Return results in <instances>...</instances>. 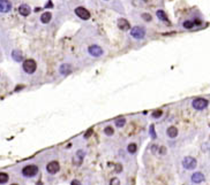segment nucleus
<instances>
[{"label":"nucleus","mask_w":210,"mask_h":185,"mask_svg":"<svg viewBox=\"0 0 210 185\" xmlns=\"http://www.w3.org/2000/svg\"><path fill=\"white\" fill-rule=\"evenodd\" d=\"M22 68L27 74H34V73L36 71V69H37V63H36L35 60L27 59V60L23 61Z\"/></svg>","instance_id":"obj_1"},{"label":"nucleus","mask_w":210,"mask_h":185,"mask_svg":"<svg viewBox=\"0 0 210 185\" xmlns=\"http://www.w3.org/2000/svg\"><path fill=\"white\" fill-rule=\"evenodd\" d=\"M38 174V167L35 164H28L22 169V175L24 177H34Z\"/></svg>","instance_id":"obj_2"},{"label":"nucleus","mask_w":210,"mask_h":185,"mask_svg":"<svg viewBox=\"0 0 210 185\" xmlns=\"http://www.w3.org/2000/svg\"><path fill=\"white\" fill-rule=\"evenodd\" d=\"M208 100L207 99H204V98H196L193 100V103H192V106H193V108L196 109V111H202L204 108H207V106H208Z\"/></svg>","instance_id":"obj_3"},{"label":"nucleus","mask_w":210,"mask_h":185,"mask_svg":"<svg viewBox=\"0 0 210 185\" xmlns=\"http://www.w3.org/2000/svg\"><path fill=\"white\" fill-rule=\"evenodd\" d=\"M196 160H195L193 156H185L184 159H182V167L185 168V169H187V170H193L195 169V167H196Z\"/></svg>","instance_id":"obj_4"},{"label":"nucleus","mask_w":210,"mask_h":185,"mask_svg":"<svg viewBox=\"0 0 210 185\" xmlns=\"http://www.w3.org/2000/svg\"><path fill=\"white\" fill-rule=\"evenodd\" d=\"M130 36L135 39H143L146 36V30L143 29L142 27L140 25H136L134 28H132L130 30Z\"/></svg>","instance_id":"obj_5"},{"label":"nucleus","mask_w":210,"mask_h":185,"mask_svg":"<svg viewBox=\"0 0 210 185\" xmlns=\"http://www.w3.org/2000/svg\"><path fill=\"white\" fill-rule=\"evenodd\" d=\"M60 170V164L58 161H51L46 164V171L51 175H54L57 174L58 171Z\"/></svg>","instance_id":"obj_6"},{"label":"nucleus","mask_w":210,"mask_h":185,"mask_svg":"<svg viewBox=\"0 0 210 185\" xmlns=\"http://www.w3.org/2000/svg\"><path fill=\"white\" fill-rule=\"evenodd\" d=\"M88 52H89V54L91 56L98 58V56L103 55V48L100 46H98V45H91V46H89V48H88Z\"/></svg>","instance_id":"obj_7"},{"label":"nucleus","mask_w":210,"mask_h":185,"mask_svg":"<svg viewBox=\"0 0 210 185\" xmlns=\"http://www.w3.org/2000/svg\"><path fill=\"white\" fill-rule=\"evenodd\" d=\"M75 14L81 20H89L90 19V13L84 7H76L75 8Z\"/></svg>","instance_id":"obj_8"},{"label":"nucleus","mask_w":210,"mask_h":185,"mask_svg":"<svg viewBox=\"0 0 210 185\" xmlns=\"http://www.w3.org/2000/svg\"><path fill=\"white\" fill-rule=\"evenodd\" d=\"M12 9V2L9 0H0V13H8Z\"/></svg>","instance_id":"obj_9"},{"label":"nucleus","mask_w":210,"mask_h":185,"mask_svg":"<svg viewBox=\"0 0 210 185\" xmlns=\"http://www.w3.org/2000/svg\"><path fill=\"white\" fill-rule=\"evenodd\" d=\"M190 179H192V182L193 183H195V184H200V183H203L204 182V175H203L202 172H194L193 175H192V177H190Z\"/></svg>","instance_id":"obj_10"},{"label":"nucleus","mask_w":210,"mask_h":185,"mask_svg":"<svg viewBox=\"0 0 210 185\" xmlns=\"http://www.w3.org/2000/svg\"><path fill=\"white\" fill-rule=\"evenodd\" d=\"M83 158H84V152H83L82 149H79L76 153H75V156L74 159H73V161L76 166H80L83 161Z\"/></svg>","instance_id":"obj_11"},{"label":"nucleus","mask_w":210,"mask_h":185,"mask_svg":"<svg viewBox=\"0 0 210 185\" xmlns=\"http://www.w3.org/2000/svg\"><path fill=\"white\" fill-rule=\"evenodd\" d=\"M118 28H119L120 30L126 31V30L130 29V24H129V22H128L127 20H125V19H119V20H118Z\"/></svg>","instance_id":"obj_12"},{"label":"nucleus","mask_w":210,"mask_h":185,"mask_svg":"<svg viewBox=\"0 0 210 185\" xmlns=\"http://www.w3.org/2000/svg\"><path fill=\"white\" fill-rule=\"evenodd\" d=\"M19 13L22 15V16H28L31 13V8L29 7V5H26L22 4L20 7H19Z\"/></svg>","instance_id":"obj_13"},{"label":"nucleus","mask_w":210,"mask_h":185,"mask_svg":"<svg viewBox=\"0 0 210 185\" xmlns=\"http://www.w3.org/2000/svg\"><path fill=\"white\" fill-rule=\"evenodd\" d=\"M51 19H52V14H51L50 12H44L43 14L40 15V22L44 23V24H47V23H50Z\"/></svg>","instance_id":"obj_14"},{"label":"nucleus","mask_w":210,"mask_h":185,"mask_svg":"<svg viewBox=\"0 0 210 185\" xmlns=\"http://www.w3.org/2000/svg\"><path fill=\"white\" fill-rule=\"evenodd\" d=\"M166 133H167V136H169L170 138H176V137L178 136V129L173 126H169L167 130H166Z\"/></svg>","instance_id":"obj_15"},{"label":"nucleus","mask_w":210,"mask_h":185,"mask_svg":"<svg viewBox=\"0 0 210 185\" xmlns=\"http://www.w3.org/2000/svg\"><path fill=\"white\" fill-rule=\"evenodd\" d=\"M59 71L61 75H68V74H70L72 68H70L69 65H66V63H65V65H61V66H60Z\"/></svg>","instance_id":"obj_16"},{"label":"nucleus","mask_w":210,"mask_h":185,"mask_svg":"<svg viewBox=\"0 0 210 185\" xmlns=\"http://www.w3.org/2000/svg\"><path fill=\"white\" fill-rule=\"evenodd\" d=\"M156 15H157V17L160 20V21H164V22H166V23H170L169 22V19H167V16H166V14L164 13V10H157L156 12Z\"/></svg>","instance_id":"obj_17"},{"label":"nucleus","mask_w":210,"mask_h":185,"mask_svg":"<svg viewBox=\"0 0 210 185\" xmlns=\"http://www.w3.org/2000/svg\"><path fill=\"white\" fill-rule=\"evenodd\" d=\"M12 58H13L15 61H17V62H20V61L23 60L22 53L20 52V51H16V50H14V51L12 52Z\"/></svg>","instance_id":"obj_18"},{"label":"nucleus","mask_w":210,"mask_h":185,"mask_svg":"<svg viewBox=\"0 0 210 185\" xmlns=\"http://www.w3.org/2000/svg\"><path fill=\"white\" fill-rule=\"evenodd\" d=\"M127 151L128 153H130V154H134L135 152L137 151V145L135 144V143H130L129 145L127 146Z\"/></svg>","instance_id":"obj_19"},{"label":"nucleus","mask_w":210,"mask_h":185,"mask_svg":"<svg viewBox=\"0 0 210 185\" xmlns=\"http://www.w3.org/2000/svg\"><path fill=\"white\" fill-rule=\"evenodd\" d=\"M125 124H126V119L125 117L120 116V117H118V119L116 120V126H118V128H122Z\"/></svg>","instance_id":"obj_20"},{"label":"nucleus","mask_w":210,"mask_h":185,"mask_svg":"<svg viewBox=\"0 0 210 185\" xmlns=\"http://www.w3.org/2000/svg\"><path fill=\"white\" fill-rule=\"evenodd\" d=\"M8 179H9L8 174H6V172H0V184H5V183H7Z\"/></svg>","instance_id":"obj_21"},{"label":"nucleus","mask_w":210,"mask_h":185,"mask_svg":"<svg viewBox=\"0 0 210 185\" xmlns=\"http://www.w3.org/2000/svg\"><path fill=\"white\" fill-rule=\"evenodd\" d=\"M104 133L106 134V136H112L113 133H114V131H113V128L112 126H106L104 129Z\"/></svg>","instance_id":"obj_22"},{"label":"nucleus","mask_w":210,"mask_h":185,"mask_svg":"<svg viewBox=\"0 0 210 185\" xmlns=\"http://www.w3.org/2000/svg\"><path fill=\"white\" fill-rule=\"evenodd\" d=\"M182 25H184L185 29H192L194 27V22H192V21H185V22L182 23Z\"/></svg>","instance_id":"obj_23"},{"label":"nucleus","mask_w":210,"mask_h":185,"mask_svg":"<svg viewBox=\"0 0 210 185\" xmlns=\"http://www.w3.org/2000/svg\"><path fill=\"white\" fill-rule=\"evenodd\" d=\"M162 114H163V111H160V109H157V111H154L152 116H154V117H156V119H158V117H160V116H162Z\"/></svg>","instance_id":"obj_24"},{"label":"nucleus","mask_w":210,"mask_h":185,"mask_svg":"<svg viewBox=\"0 0 210 185\" xmlns=\"http://www.w3.org/2000/svg\"><path fill=\"white\" fill-rule=\"evenodd\" d=\"M110 185H120V181L117 177L112 178V179L110 181Z\"/></svg>","instance_id":"obj_25"},{"label":"nucleus","mask_w":210,"mask_h":185,"mask_svg":"<svg viewBox=\"0 0 210 185\" xmlns=\"http://www.w3.org/2000/svg\"><path fill=\"white\" fill-rule=\"evenodd\" d=\"M142 19L146 20L147 22H150V21H151V15L148 14V13H144V14H142Z\"/></svg>","instance_id":"obj_26"},{"label":"nucleus","mask_w":210,"mask_h":185,"mask_svg":"<svg viewBox=\"0 0 210 185\" xmlns=\"http://www.w3.org/2000/svg\"><path fill=\"white\" fill-rule=\"evenodd\" d=\"M150 134H151V138H156V132L154 130V126H150Z\"/></svg>","instance_id":"obj_27"},{"label":"nucleus","mask_w":210,"mask_h":185,"mask_svg":"<svg viewBox=\"0 0 210 185\" xmlns=\"http://www.w3.org/2000/svg\"><path fill=\"white\" fill-rule=\"evenodd\" d=\"M70 185H81V183L77 181V179H74V181H72V183H70Z\"/></svg>","instance_id":"obj_28"},{"label":"nucleus","mask_w":210,"mask_h":185,"mask_svg":"<svg viewBox=\"0 0 210 185\" xmlns=\"http://www.w3.org/2000/svg\"><path fill=\"white\" fill-rule=\"evenodd\" d=\"M121 169H122V168H121V164H120V163H118V164H117V167H116V170L118 171V172H120V171H121Z\"/></svg>","instance_id":"obj_29"},{"label":"nucleus","mask_w":210,"mask_h":185,"mask_svg":"<svg viewBox=\"0 0 210 185\" xmlns=\"http://www.w3.org/2000/svg\"><path fill=\"white\" fill-rule=\"evenodd\" d=\"M91 132H92V131H91V130H89V131L87 132V134H86V138H88V136H89V134H91Z\"/></svg>","instance_id":"obj_30"},{"label":"nucleus","mask_w":210,"mask_h":185,"mask_svg":"<svg viewBox=\"0 0 210 185\" xmlns=\"http://www.w3.org/2000/svg\"><path fill=\"white\" fill-rule=\"evenodd\" d=\"M195 24H201V21L200 20H195Z\"/></svg>","instance_id":"obj_31"},{"label":"nucleus","mask_w":210,"mask_h":185,"mask_svg":"<svg viewBox=\"0 0 210 185\" xmlns=\"http://www.w3.org/2000/svg\"><path fill=\"white\" fill-rule=\"evenodd\" d=\"M10 185H17V184H10Z\"/></svg>","instance_id":"obj_32"}]
</instances>
